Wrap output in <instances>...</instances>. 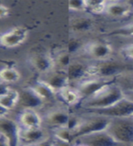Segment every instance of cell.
<instances>
[{"label": "cell", "instance_id": "1", "mask_svg": "<svg viewBox=\"0 0 133 146\" xmlns=\"http://www.w3.org/2000/svg\"><path fill=\"white\" fill-rule=\"evenodd\" d=\"M124 98V91L116 80L104 85L90 97L81 100L77 111H95L107 109Z\"/></svg>", "mask_w": 133, "mask_h": 146}, {"label": "cell", "instance_id": "4", "mask_svg": "<svg viewBox=\"0 0 133 146\" xmlns=\"http://www.w3.org/2000/svg\"><path fill=\"white\" fill-rule=\"evenodd\" d=\"M79 111L81 114V121L79 127L73 131L75 140L84 135L91 134L98 131H107L109 123L111 121V118L101 115V114L90 111Z\"/></svg>", "mask_w": 133, "mask_h": 146}, {"label": "cell", "instance_id": "14", "mask_svg": "<svg viewBox=\"0 0 133 146\" xmlns=\"http://www.w3.org/2000/svg\"><path fill=\"white\" fill-rule=\"evenodd\" d=\"M28 86L38 96V98L45 103V107L59 100L57 91H55L49 85L45 83L44 81L39 80L38 78L34 82L28 84Z\"/></svg>", "mask_w": 133, "mask_h": 146}, {"label": "cell", "instance_id": "2", "mask_svg": "<svg viewBox=\"0 0 133 146\" xmlns=\"http://www.w3.org/2000/svg\"><path fill=\"white\" fill-rule=\"evenodd\" d=\"M130 72H133V67L114 58L89 63V78H99L111 80H116L120 76Z\"/></svg>", "mask_w": 133, "mask_h": 146}, {"label": "cell", "instance_id": "22", "mask_svg": "<svg viewBox=\"0 0 133 146\" xmlns=\"http://www.w3.org/2000/svg\"><path fill=\"white\" fill-rule=\"evenodd\" d=\"M22 79L21 72L17 68L6 66L0 68V81L4 84L11 86L14 84H17Z\"/></svg>", "mask_w": 133, "mask_h": 146}, {"label": "cell", "instance_id": "37", "mask_svg": "<svg viewBox=\"0 0 133 146\" xmlns=\"http://www.w3.org/2000/svg\"><path fill=\"white\" fill-rule=\"evenodd\" d=\"M72 146H88L87 144H84V143H74Z\"/></svg>", "mask_w": 133, "mask_h": 146}, {"label": "cell", "instance_id": "5", "mask_svg": "<svg viewBox=\"0 0 133 146\" xmlns=\"http://www.w3.org/2000/svg\"><path fill=\"white\" fill-rule=\"evenodd\" d=\"M107 131L114 139L124 146H133V119H111Z\"/></svg>", "mask_w": 133, "mask_h": 146}, {"label": "cell", "instance_id": "17", "mask_svg": "<svg viewBox=\"0 0 133 146\" xmlns=\"http://www.w3.org/2000/svg\"><path fill=\"white\" fill-rule=\"evenodd\" d=\"M133 13V5L129 1H107L105 15L112 18H124Z\"/></svg>", "mask_w": 133, "mask_h": 146}, {"label": "cell", "instance_id": "23", "mask_svg": "<svg viewBox=\"0 0 133 146\" xmlns=\"http://www.w3.org/2000/svg\"><path fill=\"white\" fill-rule=\"evenodd\" d=\"M19 100V92L18 90L11 87L7 92L0 96V104L5 108L8 109L12 112L15 111L17 105Z\"/></svg>", "mask_w": 133, "mask_h": 146}, {"label": "cell", "instance_id": "31", "mask_svg": "<svg viewBox=\"0 0 133 146\" xmlns=\"http://www.w3.org/2000/svg\"><path fill=\"white\" fill-rule=\"evenodd\" d=\"M72 145H73L72 143H67V141H64L62 140H59L52 136L49 140V146H72Z\"/></svg>", "mask_w": 133, "mask_h": 146}, {"label": "cell", "instance_id": "35", "mask_svg": "<svg viewBox=\"0 0 133 146\" xmlns=\"http://www.w3.org/2000/svg\"><path fill=\"white\" fill-rule=\"evenodd\" d=\"M0 146H11L8 139L1 134H0Z\"/></svg>", "mask_w": 133, "mask_h": 146}, {"label": "cell", "instance_id": "10", "mask_svg": "<svg viewBox=\"0 0 133 146\" xmlns=\"http://www.w3.org/2000/svg\"><path fill=\"white\" fill-rule=\"evenodd\" d=\"M80 143L88 146H124L117 141L107 131H98L77 138L73 144Z\"/></svg>", "mask_w": 133, "mask_h": 146}, {"label": "cell", "instance_id": "7", "mask_svg": "<svg viewBox=\"0 0 133 146\" xmlns=\"http://www.w3.org/2000/svg\"><path fill=\"white\" fill-rule=\"evenodd\" d=\"M81 51L93 62H99L112 58L114 49L111 44L101 40H91L83 44Z\"/></svg>", "mask_w": 133, "mask_h": 146}, {"label": "cell", "instance_id": "24", "mask_svg": "<svg viewBox=\"0 0 133 146\" xmlns=\"http://www.w3.org/2000/svg\"><path fill=\"white\" fill-rule=\"evenodd\" d=\"M53 58H54V62H55L56 68L61 70H65V71L67 70L68 66L71 64V62L74 60V59L72 58V54L68 51L67 49L61 50V51H59L56 56Z\"/></svg>", "mask_w": 133, "mask_h": 146}, {"label": "cell", "instance_id": "16", "mask_svg": "<svg viewBox=\"0 0 133 146\" xmlns=\"http://www.w3.org/2000/svg\"><path fill=\"white\" fill-rule=\"evenodd\" d=\"M89 63L80 60H73L68 68H67L66 73L67 76L69 85L73 86L77 82L89 78Z\"/></svg>", "mask_w": 133, "mask_h": 146}, {"label": "cell", "instance_id": "33", "mask_svg": "<svg viewBox=\"0 0 133 146\" xmlns=\"http://www.w3.org/2000/svg\"><path fill=\"white\" fill-rule=\"evenodd\" d=\"M13 112L11 111H9L8 109L5 108L4 106H2L0 104V118H3V117H8V116H11L13 115Z\"/></svg>", "mask_w": 133, "mask_h": 146}, {"label": "cell", "instance_id": "34", "mask_svg": "<svg viewBox=\"0 0 133 146\" xmlns=\"http://www.w3.org/2000/svg\"><path fill=\"white\" fill-rule=\"evenodd\" d=\"M11 88V86H8V85H6L4 84L3 82L0 81V96L5 94L6 92H7V91L9 90V89Z\"/></svg>", "mask_w": 133, "mask_h": 146}, {"label": "cell", "instance_id": "18", "mask_svg": "<svg viewBox=\"0 0 133 146\" xmlns=\"http://www.w3.org/2000/svg\"><path fill=\"white\" fill-rule=\"evenodd\" d=\"M13 115L0 118V134L7 137L11 146H17L19 125Z\"/></svg>", "mask_w": 133, "mask_h": 146}, {"label": "cell", "instance_id": "9", "mask_svg": "<svg viewBox=\"0 0 133 146\" xmlns=\"http://www.w3.org/2000/svg\"><path fill=\"white\" fill-rule=\"evenodd\" d=\"M19 92V100L17 105L15 111L18 112L23 110H36L40 111L45 107V103L41 100L28 85L23 87L18 90Z\"/></svg>", "mask_w": 133, "mask_h": 146}, {"label": "cell", "instance_id": "21", "mask_svg": "<svg viewBox=\"0 0 133 146\" xmlns=\"http://www.w3.org/2000/svg\"><path fill=\"white\" fill-rule=\"evenodd\" d=\"M94 20L90 17L79 16L70 20V31L74 34H83L89 32L94 27Z\"/></svg>", "mask_w": 133, "mask_h": 146}, {"label": "cell", "instance_id": "38", "mask_svg": "<svg viewBox=\"0 0 133 146\" xmlns=\"http://www.w3.org/2000/svg\"><path fill=\"white\" fill-rule=\"evenodd\" d=\"M131 118H132V119H133V114H132V115H131Z\"/></svg>", "mask_w": 133, "mask_h": 146}, {"label": "cell", "instance_id": "19", "mask_svg": "<svg viewBox=\"0 0 133 146\" xmlns=\"http://www.w3.org/2000/svg\"><path fill=\"white\" fill-rule=\"evenodd\" d=\"M38 79L49 85L55 91H57V93L64 87L69 85L66 71L58 68H55L45 75L39 76Z\"/></svg>", "mask_w": 133, "mask_h": 146}, {"label": "cell", "instance_id": "13", "mask_svg": "<svg viewBox=\"0 0 133 146\" xmlns=\"http://www.w3.org/2000/svg\"><path fill=\"white\" fill-rule=\"evenodd\" d=\"M111 81L113 80L99 79V78H88V79L77 82V84L73 85V87L79 93L81 99L84 100L90 97L96 91H98L100 88H102L104 85H106Z\"/></svg>", "mask_w": 133, "mask_h": 146}, {"label": "cell", "instance_id": "25", "mask_svg": "<svg viewBox=\"0 0 133 146\" xmlns=\"http://www.w3.org/2000/svg\"><path fill=\"white\" fill-rule=\"evenodd\" d=\"M49 131L52 137H55V138H58L59 140H62L64 141H67V143H69L72 144L74 143L75 140L74 133H73V131L67 126L57 127Z\"/></svg>", "mask_w": 133, "mask_h": 146}, {"label": "cell", "instance_id": "11", "mask_svg": "<svg viewBox=\"0 0 133 146\" xmlns=\"http://www.w3.org/2000/svg\"><path fill=\"white\" fill-rule=\"evenodd\" d=\"M98 114H101L111 119H118V118H129L133 114V102L126 99L125 97L120 102H118L112 106L107 109L99 110V111H90Z\"/></svg>", "mask_w": 133, "mask_h": 146}, {"label": "cell", "instance_id": "15", "mask_svg": "<svg viewBox=\"0 0 133 146\" xmlns=\"http://www.w3.org/2000/svg\"><path fill=\"white\" fill-rule=\"evenodd\" d=\"M18 125L21 128L31 129L43 126V121L41 114L36 110H23L17 112L15 115Z\"/></svg>", "mask_w": 133, "mask_h": 146}, {"label": "cell", "instance_id": "32", "mask_svg": "<svg viewBox=\"0 0 133 146\" xmlns=\"http://www.w3.org/2000/svg\"><path fill=\"white\" fill-rule=\"evenodd\" d=\"M10 15V9L8 7L5 6L3 4H0V18H6Z\"/></svg>", "mask_w": 133, "mask_h": 146}, {"label": "cell", "instance_id": "8", "mask_svg": "<svg viewBox=\"0 0 133 146\" xmlns=\"http://www.w3.org/2000/svg\"><path fill=\"white\" fill-rule=\"evenodd\" d=\"M29 30L26 27H14L0 35V46L5 48H18L27 40Z\"/></svg>", "mask_w": 133, "mask_h": 146}, {"label": "cell", "instance_id": "12", "mask_svg": "<svg viewBox=\"0 0 133 146\" xmlns=\"http://www.w3.org/2000/svg\"><path fill=\"white\" fill-rule=\"evenodd\" d=\"M28 62L32 68L38 73L39 76L47 74L56 68L53 56L48 52H38L30 55Z\"/></svg>", "mask_w": 133, "mask_h": 146}, {"label": "cell", "instance_id": "26", "mask_svg": "<svg viewBox=\"0 0 133 146\" xmlns=\"http://www.w3.org/2000/svg\"><path fill=\"white\" fill-rule=\"evenodd\" d=\"M87 12L92 15H103L105 14L107 1L105 0H85Z\"/></svg>", "mask_w": 133, "mask_h": 146}, {"label": "cell", "instance_id": "28", "mask_svg": "<svg viewBox=\"0 0 133 146\" xmlns=\"http://www.w3.org/2000/svg\"><path fill=\"white\" fill-rule=\"evenodd\" d=\"M68 10L73 13H85L87 12L85 0H71L67 3Z\"/></svg>", "mask_w": 133, "mask_h": 146}, {"label": "cell", "instance_id": "6", "mask_svg": "<svg viewBox=\"0 0 133 146\" xmlns=\"http://www.w3.org/2000/svg\"><path fill=\"white\" fill-rule=\"evenodd\" d=\"M50 138V131L44 126L31 129L19 127L17 146H42L47 143Z\"/></svg>", "mask_w": 133, "mask_h": 146}, {"label": "cell", "instance_id": "27", "mask_svg": "<svg viewBox=\"0 0 133 146\" xmlns=\"http://www.w3.org/2000/svg\"><path fill=\"white\" fill-rule=\"evenodd\" d=\"M116 82L121 87L123 91L133 90V72L120 76L116 80Z\"/></svg>", "mask_w": 133, "mask_h": 146}, {"label": "cell", "instance_id": "20", "mask_svg": "<svg viewBox=\"0 0 133 146\" xmlns=\"http://www.w3.org/2000/svg\"><path fill=\"white\" fill-rule=\"evenodd\" d=\"M58 97L60 102L67 105L70 110L77 109L82 100L79 93L71 85H67L62 88L58 92Z\"/></svg>", "mask_w": 133, "mask_h": 146}, {"label": "cell", "instance_id": "36", "mask_svg": "<svg viewBox=\"0 0 133 146\" xmlns=\"http://www.w3.org/2000/svg\"><path fill=\"white\" fill-rule=\"evenodd\" d=\"M124 97L129 100H130L131 102H133V90L124 91Z\"/></svg>", "mask_w": 133, "mask_h": 146}, {"label": "cell", "instance_id": "29", "mask_svg": "<svg viewBox=\"0 0 133 146\" xmlns=\"http://www.w3.org/2000/svg\"><path fill=\"white\" fill-rule=\"evenodd\" d=\"M111 35L118 36H127V38H133V22L122 26L118 29L114 30Z\"/></svg>", "mask_w": 133, "mask_h": 146}, {"label": "cell", "instance_id": "30", "mask_svg": "<svg viewBox=\"0 0 133 146\" xmlns=\"http://www.w3.org/2000/svg\"><path fill=\"white\" fill-rule=\"evenodd\" d=\"M120 51L123 56H124V58H127L129 60L133 62V43L124 46L120 49Z\"/></svg>", "mask_w": 133, "mask_h": 146}, {"label": "cell", "instance_id": "3", "mask_svg": "<svg viewBox=\"0 0 133 146\" xmlns=\"http://www.w3.org/2000/svg\"><path fill=\"white\" fill-rule=\"evenodd\" d=\"M43 121V126L48 130L60 126H67L71 110L60 100L46 106L39 111Z\"/></svg>", "mask_w": 133, "mask_h": 146}]
</instances>
